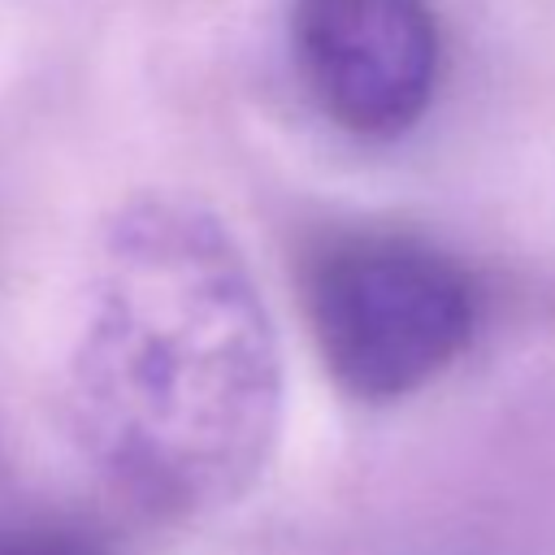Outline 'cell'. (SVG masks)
Listing matches in <instances>:
<instances>
[{"instance_id":"277c9868","label":"cell","mask_w":555,"mask_h":555,"mask_svg":"<svg viewBox=\"0 0 555 555\" xmlns=\"http://www.w3.org/2000/svg\"><path fill=\"white\" fill-rule=\"evenodd\" d=\"M0 555H108L78 525H0Z\"/></svg>"},{"instance_id":"7a4b0ae2","label":"cell","mask_w":555,"mask_h":555,"mask_svg":"<svg viewBox=\"0 0 555 555\" xmlns=\"http://www.w3.org/2000/svg\"><path fill=\"white\" fill-rule=\"evenodd\" d=\"M304 321L334 386L395 403L438 382L481 321L473 273L412 230H334L304 256Z\"/></svg>"},{"instance_id":"6da1fadb","label":"cell","mask_w":555,"mask_h":555,"mask_svg":"<svg viewBox=\"0 0 555 555\" xmlns=\"http://www.w3.org/2000/svg\"><path fill=\"white\" fill-rule=\"evenodd\" d=\"M69 416L139 512L238 503L282 429V343L234 234L195 199L139 195L95 243L69 351Z\"/></svg>"},{"instance_id":"3957f363","label":"cell","mask_w":555,"mask_h":555,"mask_svg":"<svg viewBox=\"0 0 555 555\" xmlns=\"http://www.w3.org/2000/svg\"><path fill=\"white\" fill-rule=\"evenodd\" d=\"M286 39L321 117L369 143L416 130L442 82L429 0H291Z\"/></svg>"}]
</instances>
